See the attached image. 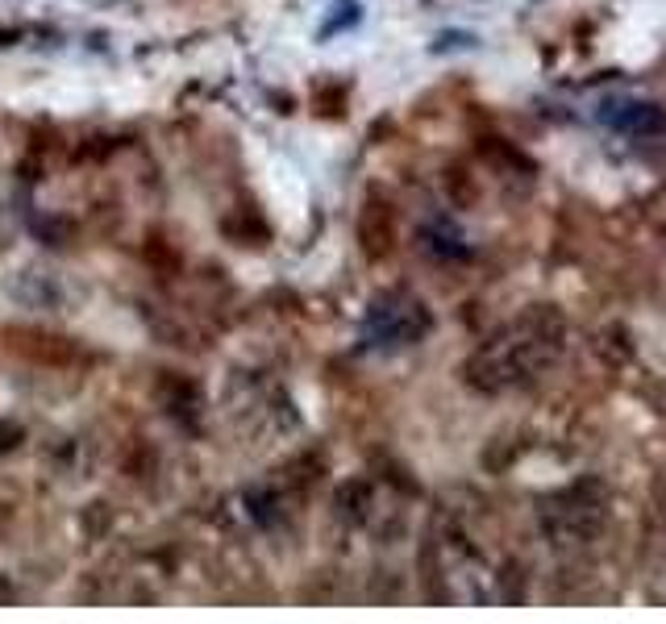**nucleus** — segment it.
<instances>
[{
    "instance_id": "0eeeda50",
    "label": "nucleus",
    "mask_w": 666,
    "mask_h": 624,
    "mask_svg": "<svg viewBox=\"0 0 666 624\" xmlns=\"http://www.w3.org/2000/svg\"><path fill=\"white\" fill-rule=\"evenodd\" d=\"M13 596H17V591H13V583L0 575V608H4V603H13Z\"/></svg>"
},
{
    "instance_id": "39448f33",
    "label": "nucleus",
    "mask_w": 666,
    "mask_h": 624,
    "mask_svg": "<svg viewBox=\"0 0 666 624\" xmlns=\"http://www.w3.org/2000/svg\"><path fill=\"white\" fill-rule=\"evenodd\" d=\"M25 441V429L17 420H0V454H13Z\"/></svg>"
},
{
    "instance_id": "7ed1b4c3",
    "label": "nucleus",
    "mask_w": 666,
    "mask_h": 624,
    "mask_svg": "<svg viewBox=\"0 0 666 624\" xmlns=\"http://www.w3.org/2000/svg\"><path fill=\"white\" fill-rule=\"evenodd\" d=\"M358 250L371 262H383L396 250V208L383 196H367L358 208Z\"/></svg>"
},
{
    "instance_id": "f03ea898",
    "label": "nucleus",
    "mask_w": 666,
    "mask_h": 624,
    "mask_svg": "<svg viewBox=\"0 0 666 624\" xmlns=\"http://www.w3.org/2000/svg\"><path fill=\"white\" fill-rule=\"evenodd\" d=\"M4 346L13 350L17 358H25L29 367H47V370H67L79 363V346L72 338L42 329V325H4Z\"/></svg>"
},
{
    "instance_id": "f257e3e1",
    "label": "nucleus",
    "mask_w": 666,
    "mask_h": 624,
    "mask_svg": "<svg viewBox=\"0 0 666 624\" xmlns=\"http://www.w3.org/2000/svg\"><path fill=\"white\" fill-rule=\"evenodd\" d=\"M558 342H563V317L554 308H533V313H525V321L513 325V338L483 346L467 363V383L479 392L513 388L517 379L546 367L558 354Z\"/></svg>"
},
{
    "instance_id": "423d86ee",
    "label": "nucleus",
    "mask_w": 666,
    "mask_h": 624,
    "mask_svg": "<svg viewBox=\"0 0 666 624\" xmlns=\"http://www.w3.org/2000/svg\"><path fill=\"white\" fill-rule=\"evenodd\" d=\"M104 512H109V504H104V500H96V504H88V509H84V529H88V537H100V533L109 529V525H100V516H104Z\"/></svg>"
},
{
    "instance_id": "20e7f679",
    "label": "nucleus",
    "mask_w": 666,
    "mask_h": 624,
    "mask_svg": "<svg viewBox=\"0 0 666 624\" xmlns=\"http://www.w3.org/2000/svg\"><path fill=\"white\" fill-rule=\"evenodd\" d=\"M446 192L454 205H476V175L467 167H451L446 171Z\"/></svg>"
}]
</instances>
